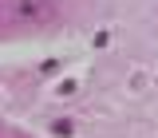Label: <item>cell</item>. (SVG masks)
Segmentation results:
<instances>
[{
    "label": "cell",
    "instance_id": "cell-1",
    "mask_svg": "<svg viewBox=\"0 0 158 138\" xmlns=\"http://www.w3.org/2000/svg\"><path fill=\"white\" fill-rule=\"evenodd\" d=\"M59 20V0H0V39L44 32Z\"/></svg>",
    "mask_w": 158,
    "mask_h": 138
}]
</instances>
